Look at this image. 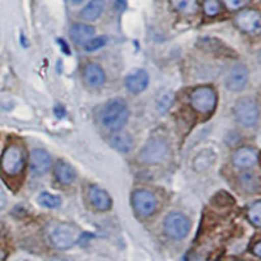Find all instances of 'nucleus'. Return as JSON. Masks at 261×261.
<instances>
[{
  "instance_id": "f257e3e1",
  "label": "nucleus",
  "mask_w": 261,
  "mask_h": 261,
  "mask_svg": "<svg viewBox=\"0 0 261 261\" xmlns=\"http://www.w3.org/2000/svg\"><path fill=\"white\" fill-rule=\"evenodd\" d=\"M102 124L107 129L118 132L122 129L128 122L129 118V110L125 103L124 99L122 98H114L109 101L102 111Z\"/></svg>"
},
{
  "instance_id": "f03ea898",
  "label": "nucleus",
  "mask_w": 261,
  "mask_h": 261,
  "mask_svg": "<svg viewBox=\"0 0 261 261\" xmlns=\"http://www.w3.org/2000/svg\"><path fill=\"white\" fill-rule=\"evenodd\" d=\"M83 232L80 228L71 223H60L51 230V242L57 248L68 249L73 247L81 239Z\"/></svg>"
},
{
  "instance_id": "7ed1b4c3",
  "label": "nucleus",
  "mask_w": 261,
  "mask_h": 261,
  "mask_svg": "<svg viewBox=\"0 0 261 261\" xmlns=\"http://www.w3.org/2000/svg\"><path fill=\"white\" fill-rule=\"evenodd\" d=\"M25 151L20 145H9L0 158V167L9 176L18 175L25 166Z\"/></svg>"
},
{
  "instance_id": "20e7f679",
  "label": "nucleus",
  "mask_w": 261,
  "mask_h": 261,
  "mask_svg": "<svg viewBox=\"0 0 261 261\" xmlns=\"http://www.w3.org/2000/svg\"><path fill=\"white\" fill-rule=\"evenodd\" d=\"M191 106L199 114L213 113L217 106V93L212 86H199L190 95Z\"/></svg>"
},
{
  "instance_id": "39448f33",
  "label": "nucleus",
  "mask_w": 261,
  "mask_h": 261,
  "mask_svg": "<svg viewBox=\"0 0 261 261\" xmlns=\"http://www.w3.org/2000/svg\"><path fill=\"white\" fill-rule=\"evenodd\" d=\"M191 223L187 217L180 212H172L167 214L163 221V230L165 234L174 241H181L190 232Z\"/></svg>"
},
{
  "instance_id": "423d86ee",
  "label": "nucleus",
  "mask_w": 261,
  "mask_h": 261,
  "mask_svg": "<svg viewBox=\"0 0 261 261\" xmlns=\"http://www.w3.org/2000/svg\"><path fill=\"white\" fill-rule=\"evenodd\" d=\"M234 115L237 122L244 127H253L258 122V106L253 98L243 97L235 103Z\"/></svg>"
},
{
  "instance_id": "0eeeda50",
  "label": "nucleus",
  "mask_w": 261,
  "mask_h": 261,
  "mask_svg": "<svg viewBox=\"0 0 261 261\" xmlns=\"http://www.w3.org/2000/svg\"><path fill=\"white\" fill-rule=\"evenodd\" d=\"M170 146L166 140L163 139H151L144 145L140 151L139 158L144 163H157L163 161L169 154Z\"/></svg>"
},
{
  "instance_id": "6e6552de",
  "label": "nucleus",
  "mask_w": 261,
  "mask_h": 261,
  "mask_svg": "<svg viewBox=\"0 0 261 261\" xmlns=\"http://www.w3.org/2000/svg\"><path fill=\"white\" fill-rule=\"evenodd\" d=\"M132 205L139 216L149 217L157 208V199L154 193L146 190H137L132 193Z\"/></svg>"
},
{
  "instance_id": "1a4fd4ad",
  "label": "nucleus",
  "mask_w": 261,
  "mask_h": 261,
  "mask_svg": "<svg viewBox=\"0 0 261 261\" xmlns=\"http://www.w3.org/2000/svg\"><path fill=\"white\" fill-rule=\"evenodd\" d=\"M235 24L247 34H258L261 30L260 13L255 9H244L235 16Z\"/></svg>"
},
{
  "instance_id": "9d476101",
  "label": "nucleus",
  "mask_w": 261,
  "mask_h": 261,
  "mask_svg": "<svg viewBox=\"0 0 261 261\" xmlns=\"http://www.w3.org/2000/svg\"><path fill=\"white\" fill-rule=\"evenodd\" d=\"M30 171L33 175H45L51 167V157L45 149H34L30 153Z\"/></svg>"
},
{
  "instance_id": "9b49d317",
  "label": "nucleus",
  "mask_w": 261,
  "mask_h": 261,
  "mask_svg": "<svg viewBox=\"0 0 261 261\" xmlns=\"http://www.w3.org/2000/svg\"><path fill=\"white\" fill-rule=\"evenodd\" d=\"M258 153L255 148H249V146H243L234 151L231 161L237 169L247 170L253 167L257 163Z\"/></svg>"
},
{
  "instance_id": "f8f14e48",
  "label": "nucleus",
  "mask_w": 261,
  "mask_h": 261,
  "mask_svg": "<svg viewBox=\"0 0 261 261\" xmlns=\"http://www.w3.org/2000/svg\"><path fill=\"white\" fill-rule=\"evenodd\" d=\"M248 81V69L242 64L232 67L226 77V88L231 92H241Z\"/></svg>"
},
{
  "instance_id": "ddd939ff",
  "label": "nucleus",
  "mask_w": 261,
  "mask_h": 261,
  "mask_svg": "<svg viewBox=\"0 0 261 261\" xmlns=\"http://www.w3.org/2000/svg\"><path fill=\"white\" fill-rule=\"evenodd\" d=\"M88 200L93 208L101 212L109 211L113 205L111 196L103 188L98 187V186H90L88 188Z\"/></svg>"
},
{
  "instance_id": "4468645a",
  "label": "nucleus",
  "mask_w": 261,
  "mask_h": 261,
  "mask_svg": "<svg viewBox=\"0 0 261 261\" xmlns=\"http://www.w3.org/2000/svg\"><path fill=\"white\" fill-rule=\"evenodd\" d=\"M149 84V76L144 69H134L125 76L124 85L130 93L139 94L146 89Z\"/></svg>"
},
{
  "instance_id": "2eb2a0df",
  "label": "nucleus",
  "mask_w": 261,
  "mask_h": 261,
  "mask_svg": "<svg viewBox=\"0 0 261 261\" xmlns=\"http://www.w3.org/2000/svg\"><path fill=\"white\" fill-rule=\"evenodd\" d=\"M84 80L92 88H99L105 84V71L101 68V65L95 63H89L84 68Z\"/></svg>"
},
{
  "instance_id": "dca6fc26",
  "label": "nucleus",
  "mask_w": 261,
  "mask_h": 261,
  "mask_svg": "<svg viewBox=\"0 0 261 261\" xmlns=\"http://www.w3.org/2000/svg\"><path fill=\"white\" fill-rule=\"evenodd\" d=\"M71 38L77 45H85L86 42L94 38L95 28L88 24H74L69 30Z\"/></svg>"
},
{
  "instance_id": "f3484780",
  "label": "nucleus",
  "mask_w": 261,
  "mask_h": 261,
  "mask_svg": "<svg viewBox=\"0 0 261 261\" xmlns=\"http://www.w3.org/2000/svg\"><path fill=\"white\" fill-rule=\"evenodd\" d=\"M54 174H55L57 180L60 184H64V186L71 184L76 178V172H74L73 167L65 161H58L55 167H54Z\"/></svg>"
},
{
  "instance_id": "a211bd4d",
  "label": "nucleus",
  "mask_w": 261,
  "mask_h": 261,
  "mask_svg": "<svg viewBox=\"0 0 261 261\" xmlns=\"http://www.w3.org/2000/svg\"><path fill=\"white\" fill-rule=\"evenodd\" d=\"M110 145L120 153H128L134 148V139L128 132L118 130L115 135L110 137Z\"/></svg>"
},
{
  "instance_id": "6ab92c4d",
  "label": "nucleus",
  "mask_w": 261,
  "mask_h": 261,
  "mask_svg": "<svg viewBox=\"0 0 261 261\" xmlns=\"http://www.w3.org/2000/svg\"><path fill=\"white\" fill-rule=\"evenodd\" d=\"M103 8L105 0H90L89 3L81 9L80 16L86 21H94L101 17Z\"/></svg>"
},
{
  "instance_id": "aec40b11",
  "label": "nucleus",
  "mask_w": 261,
  "mask_h": 261,
  "mask_svg": "<svg viewBox=\"0 0 261 261\" xmlns=\"http://www.w3.org/2000/svg\"><path fill=\"white\" fill-rule=\"evenodd\" d=\"M239 183L246 192H258L260 190V178L253 171L243 172L239 176Z\"/></svg>"
},
{
  "instance_id": "412c9836",
  "label": "nucleus",
  "mask_w": 261,
  "mask_h": 261,
  "mask_svg": "<svg viewBox=\"0 0 261 261\" xmlns=\"http://www.w3.org/2000/svg\"><path fill=\"white\" fill-rule=\"evenodd\" d=\"M170 2L176 12L181 13V15L192 16L199 11L197 0H170Z\"/></svg>"
},
{
  "instance_id": "4be33fe9",
  "label": "nucleus",
  "mask_w": 261,
  "mask_h": 261,
  "mask_svg": "<svg viewBox=\"0 0 261 261\" xmlns=\"http://www.w3.org/2000/svg\"><path fill=\"white\" fill-rule=\"evenodd\" d=\"M216 161V154L212 150H204L201 151L197 157L193 161V167L196 171H205L212 166Z\"/></svg>"
},
{
  "instance_id": "5701e85b",
  "label": "nucleus",
  "mask_w": 261,
  "mask_h": 261,
  "mask_svg": "<svg viewBox=\"0 0 261 261\" xmlns=\"http://www.w3.org/2000/svg\"><path fill=\"white\" fill-rule=\"evenodd\" d=\"M38 202L42 205V206H45V208L55 209L58 208V206H60V204H62V199H60L58 195H53V193H48V192H42L39 193L38 196Z\"/></svg>"
},
{
  "instance_id": "b1692460",
  "label": "nucleus",
  "mask_w": 261,
  "mask_h": 261,
  "mask_svg": "<svg viewBox=\"0 0 261 261\" xmlns=\"http://www.w3.org/2000/svg\"><path fill=\"white\" fill-rule=\"evenodd\" d=\"M248 220L256 226H261V201H255L248 209Z\"/></svg>"
},
{
  "instance_id": "393cba45",
  "label": "nucleus",
  "mask_w": 261,
  "mask_h": 261,
  "mask_svg": "<svg viewBox=\"0 0 261 261\" xmlns=\"http://www.w3.org/2000/svg\"><path fill=\"white\" fill-rule=\"evenodd\" d=\"M202 9H204L205 15L209 17L218 15L221 11V4L218 0H204L202 3Z\"/></svg>"
},
{
  "instance_id": "a878e982",
  "label": "nucleus",
  "mask_w": 261,
  "mask_h": 261,
  "mask_svg": "<svg viewBox=\"0 0 261 261\" xmlns=\"http://www.w3.org/2000/svg\"><path fill=\"white\" fill-rule=\"evenodd\" d=\"M107 43V38L106 37H95V38H92L90 41H88L84 45V48L86 51H97L99 48L103 47Z\"/></svg>"
},
{
  "instance_id": "bb28decb",
  "label": "nucleus",
  "mask_w": 261,
  "mask_h": 261,
  "mask_svg": "<svg viewBox=\"0 0 261 261\" xmlns=\"http://www.w3.org/2000/svg\"><path fill=\"white\" fill-rule=\"evenodd\" d=\"M171 103H172V94L170 92H165V94H161L160 98H158V102H157L158 110L161 111L169 110V107L171 106Z\"/></svg>"
},
{
  "instance_id": "cd10ccee",
  "label": "nucleus",
  "mask_w": 261,
  "mask_h": 261,
  "mask_svg": "<svg viewBox=\"0 0 261 261\" xmlns=\"http://www.w3.org/2000/svg\"><path fill=\"white\" fill-rule=\"evenodd\" d=\"M249 0H223L226 8L230 9V11H239V9L243 8Z\"/></svg>"
},
{
  "instance_id": "c85d7f7f",
  "label": "nucleus",
  "mask_w": 261,
  "mask_h": 261,
  "mask_svg": "<svg viewBox=\"0 0 261 261\" xmlns=\"http://www.w3.org/2000/svg\"><path fill=\"white\" fill-rule=\"evenodd\" d=\"M6 205H7V195L6 192H4L3 188H2V186H0V211L6 208Z\"/></svg>"
},
{
  "instance_id": "c756f323",
  "label": "nucleus",
  "mask_w": 261,
  "mask_h": 261,
  "mask_svg": "<svg viewBox=\"0 0 261 261\" xmlns=\"http://www.w3.org/2000/svg\"><path fill=\"white\" fill-rule=\"evenodd\" d=\"M54 111H55V114H57V116L59 119H62L63 116L65 115V110H64V107L60 106V105H57L55 106V109H54Z\"/></svg>"
},
{
  "instance_id": "7c9ffc66",
  "label": "nucleus",
  "mask_w": 261,
  "mask_h": 261,
  "mask_svg": "<svg viewBox=\"0 0 261 261\" xmlns=\"http://www.w3.org/2000/svg\"><path fill=\"white\" fill-rule=\"evenodd\" d=\"M253 253H255L257 257H260L261 256V243L260 242H257V243L255 244V247H253Z\"/></svg>"
},
{
  "instance_id": "2f4dec72",
  "label": "nucleus",
  "mask_w": 261,
  "mask_h": 261,
  "mask_svg": "<svg viewBox=\"0 0 261 261\" xmlns=\"http://www.w3.org/2000/svg\"><path fill=\"white\" fill-rule=\"evenodd\" d=\"M6 257H7V252L2 248V247H0V261H4L6 260Z\"/></svg>"
},
{
  "instance_id": "473e14b6",
  "label": "nucleus",
  "mask_w": 261,
  "mask_h": 261,
  "mask_svg": "<svg viewBox=\"0 0 261 261\" xmlns=\"http://www.w3.org/2000/svg\"><path fill=\"white\" fill-rule=\"evenodd\" d=\"M71 2H72V3H73V4H80L81 2H83V0H71Z\"/></svg>"
}]
</instances>
